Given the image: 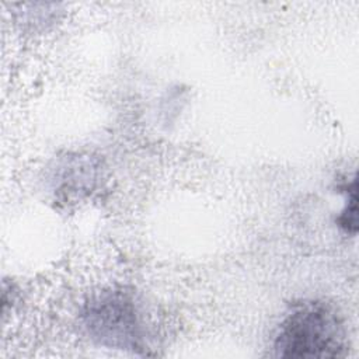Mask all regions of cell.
<instances>
[{
	"label": "cell",
	"mask_w": 359,
	"mask_h": 359,
	"mask_svg": "<svg viewBox=\"0 0 359 359\" xmlns=\"http://www.w3.org/2000/svg\"><path fill=\"white\" fill-rule=\"evenodd\" d=\"M280 358H335L345 349V330L337 311L321 302H304L279 325L273 342Z\"/></svg>",
	"instance_id": "1"
},
{
	"label": "cell",
	"mask_w": 359,
	"mask_h": 359,
	"mask_svg": "<svg viewBox=\"0 0 359 359\" xmlns=\"http://www.w3.org/2000/svg\"><path fill=\"white\" fill-rule=\"evenodd\" d=\"M86 325L101 344L119 348L140 345V323L130 296L122 292H105L87 304Z\"/></svg>",
	"instance_id": "2"
},
{
	"label": "cell",
	"mask_w": 359,
	"mask_h": 359,
	"mask_svg": "<svg viewBox=\"0 0 359 359\" xmlns=\"http://www.w3.org/2000/svg\"><path fill=\"white\" fill-rule=\"evenodd\" d=\"M344 192L346 195L345 208L337 217V224L346 233L355 234L358 230V182L353 178L349 184H345Z\"/></svg>",
	"instance_id": "3"
}]
</instances>
